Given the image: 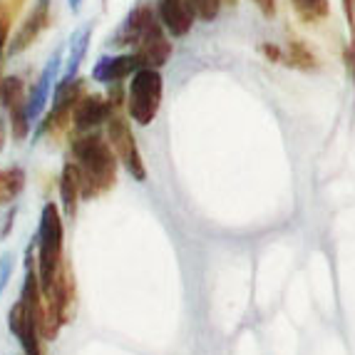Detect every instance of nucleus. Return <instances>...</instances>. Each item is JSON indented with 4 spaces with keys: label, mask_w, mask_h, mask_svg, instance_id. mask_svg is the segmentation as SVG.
Listing matches in <instances>:
<instances>
[{
    "label": "nucleus",
    "mask_w": 355,
    "mask_h": 355,
    "mask_svg": "<svg viewBox=\"0 0 355 355\" xmlns=\"http://www.w3.org/2000/svg\"><path fill=\"white\" fill-rule=\"evenodd\" d=\"M137 70H142V60L137 53H125V55H105L97 60V65L92 67V77L97 83H122L127 77H132Z\"/></svg>",
    "instance_id": "obj_9"
},
{
    "label": "nucleus",
    "mask_w": 355,
    "mask_h": 355,
    "mask_svg": "<svg viewBox=\"0 0 355 355\" xmlns=\"http://www.w3.org/2000/svg\"><path fill=\"white\" fill-rule=\"evenodd\" d=\"M60 263H62V221L58 207L45 204L37 229V276H40L42 296H50Z\"/></svg>",
    "instance_id": "obj_2"
},
{
    "label": "nucleus",
    "mask_w": 355,
    "mask_h": 355,
    "mask_svg": "<svg viewBox=\"0 0 355 355\" xmlns=\"http://www.w3.org/2000/svg\"><path fill=\"white\" fill-rule=\"evenodd\" d=\"M251 3H254L266 18H273V15H276V0H251Z\"/></svg>",
    "instance_id": "obj_24"
},
{
    "label": "nucleus",
    "mask_w": 355,
    "mask_h": 355,
    "mask_svg": "<svg viewBox=\"0 0 355 355\" xmlns=\"http://www.w3.org/2000/svg\"><path fill=\"white\" fill-rule=\"evenodd\" d=\"M75 164L83 177V196L95 199L110 191L117 179V154H112V144L105 142V137L87 135L72 142Z\"/></svg>",
    "instance_id": "obj_1"
},
{
    "label": "nucleus",
    "mask_w": 355,
    "mask_h": 355,
    "mask_svg": "<svg viewBox=\"0 0 355 355\" xmlns=\"http://www.w3.org/2000/svg\"><path fill=\"white\" fill-rule=\"evenodd\" d=\"M343 62H345V70H348L350 80L355 83V42H348L343 48Z\"/></svg>",
    "instance_id": "obj_23"
},
{
    "label": "nucleus",
    "mask_w": 355,
    "mask_h": 355,
    "mask_svg": "<svg viewBox=\"0 0 355 355\" xmlns=\"http://www.w3.org/2000/svg\"><path fill=\"white\" fill-rule=\"evenodd\" d=\"M60 62H62V53L58 50V53L48 60V65L42 67L40 77H37V83H35V89H33V95H30V100H28L30 122H35V119L45 112V105H48V97H50V87H53L55 77H58Z\"/></svg>",
    "instance_id": "obj_13"
},
{
    "label": "nucleus",
    "mask_w": 355,
    "mask_h": 355,
    "mask_svg": "<svg viewBox=\"0 0 355 355\" xmlns=\"http://www.w3.org/2000/svg\"><path fill=\"white\" fill-rule=\"evenodd\" d=\"M83 80H60L58 87H55V97H53V112L48 114V122H45V130L50 132H60L62 127L72 119L77 102L83 100Z\"/></svg>",
    "instance_id": "obj_6"
},
{
    "label": "nucleus",
    "mask_w": 355,
    "mask_h": 355,
    "mask_svg": "<svg viewBox=\"0 0 355 355\" xmlns=\"http://www.w3.org/2000/svg\"><path fill=\"white\" fill-rule=\"evenodd\" d=\"M67 3H70L72 12H80V8H83V0H67Z\"/></svg>",
    "instance_id": "obj_26"
},
{
    "label": "nucleus",
    "mask_w": 355,
    "mask_h": 355,
    "mask_svg": "<svg viewBox=\"0 0 355 355\" xmlns=\"http://www.w3.org/2000/svg\"><path fill=\"white\" fill-rule=\"evenodd\" d=\"M12 254H3L0 256V296H3V291H6L8 281L12 276Z\"/></svg>",
    "instance_id": "obj_22"
},
{
    "label": "nucleus",
    "mask_w": 355,
    "mask_h": 355,
    "mask_svg": "<svg viewBox=\"0 0 355 355\" xmlns=\"http://www.w3.org/2000/svg\"><path fill=\"white\" fill-rule=\"evenodd\" d=\"M6 147V122H3V114H0V152Z\"/></svg>",
    "instance_id": "obj_25"
},
{
    "label": "nucleus",
    "mask_w": 355,
    "mask_h": 355,
    "mask_svg": "<svg viewBox=\"0 0 355 355\" xmlns=\"http://www.w3.org/2000/svg\"><path fill=\"white\" fill-rule=\"evenodd\" d=\"M50 6L53 0H35L33 10L28 12V18L23 20V25L18 28V33L12 35V42L8 53L10 55H20L33 45V42L40 37V33L50 25Z\"/></svg>",
    "instance_id": "obj_7"
},
{
    "label": "nucleus",
    "mask_w": 355,
    "mask_h": 355,
    "mask_svg": "<svg viewBox=\"0 0 355 355\" xmlns=\"http://www.w3.org/2000/svg\"><path fill=\"white\" fill-rule=\"evenodd\" d=\"M25 187L23 169H0V204L12 202Z\"/></svg>",
    "instance_id": "obj_18"
},
{
    "label": "nucleus",
    "mask_w": 355,
    "mask_h": 355,
    "mask_svg": "<svg viewBox=\"0 0 355 355\" xmlns=\"http://www.w3.org/2000/svg\"><path fill=\"white\" fill-rule=\"evenodd\" d=\"M12 12H15V8H12L10 0H0V55H3V50H6V45H8Z\"/></svg>",
    "instance_id": "obj_20"
},
{
    "label": "nucleus",
    "mask_w": 355,
    "mask_h": 355,
    "mask_svg": "<svg viewBox=\"0 0 355 355\" xmlns=\"http://www.w3.org/2000/svg\"><path fill=\"white\" fill-rule=\"evenodd\" d=\"M259 53L263 55L268 62H276V65H284V60H286L284 48H281V45H276V42H261Z\"/></svg>",
    "instance_id": "obj_21"
},
{
    "label": "nucleus",
    "mask_w": 355,
    "mask_h": 355,
    "mask_svg": "<svg viewBox=\"0 0 355 355\" xmlns=\"http://www.w3.org/2000/svg\"><path fill=\"white\" fill-rule=\"evenodd\" d=\"M10 3H12V8H15V10H18V8H20V6H23L25 0H10Z\"/></svg>",
    "instance_id": "obj_27"
},
{
    "label": "nucleus",
    "mask_w": 355,
    "mask_h": 355,
    "mask_svg": "<svg viewBox=\"0 0 355 355\" xmlns=\"http://www.w3.org/2000/svg\"><path fill=\"white\" fill-rule=\"evenodd\" d=\"M162 92L164 80L157 67H142L132 75L130 89H127V110L137 125H152L162 107Z\"/></svg>",
    "instance_id": "obj_3"
},
{
    "label": "nucleus",
    "mask_w": 355,
    "mask_h": 355,
    "mask_svg": "<svg viewBox=\"0 0 355 355\" xmlns=\"http://www.w3.org/2000/svg\"><path fill=\"white\" fill-rule=\"evenodd\" d=\"M112 110H114L112 97L105 100L102 95H85L83 100L77 102L75 112H72L75 130L85 132V130H92V127L102 125V122H110V119H112Z\"/></svg>",
    "instance_id": "obj_10"
},
{
    "label": "nucleus",
    "mask_w": 355,
    "mask_h": 355,
    "mask_svg": "<svg viewBox=\"0 0 355 355\" xmlns=\"http://www.w3.org/2000/svg\"><path fill=\"white\" fill-rule=\"evenodd\" d=\"M194 10V15L204 23H211L216 15L221 12V6H224V0H187Z\"/></svg>",
    "instance_id": "obj_19"
},
{
    "label": "nucleus",
    "mask_w": 355,
    "mask_h": 355,
    "mask_svg": "<svg viewBox=\"0 0 355 355\" xmlns=\"http://www.w3.org/2000/svg\"><path fill=\"white\" fill-rule=\"evenodd\" d=\"M0 85H3V77H0Z\"/></svg>",
    "instance_id": "obj_29"
},
{
    "label": "nucleus",
    "mask_w": 355,
    "mask_h": 355,
    "mask_svg": "<svg viewBox=\"0 0 355 355\" xmlns=\"http://www.w3.org/2000/svg\"><path fill=\"white\" fill-rule=\"evenodd\" d=\"M291 6L303 25H320L331 15V0H291Z\"/></svg>",
    "instance_id": "obj_17"
},
{
    "label": "nucleus",
    "mask_w": 355,
    "mask_h": 355,
    "mask_svg": "<svg viewBox=\"0 0 355 355\" xmlns=\"http://www.w3.org/2000/svg\"><path fill=\"white\" fill-rule=\"evenodd\" d=\"M80 196H83V177H80V169H77L75 162H67L62 166V174H60V202H62V209L70 219L77 211Z\"/></svg>",
    "instance_id": "obj_14"
},
{
    "label": "nucleus",
    "mask_w": 355,
    "mask_h": 355,
    "mask_svg": "<svg viewBox=\"0 0 355 355\" xmlns=\"http://www.w3.org/2000/svg\"><path fill=\"white\" fill-rule=\"evenodd\" d=\"M236 3H239V0H224V6H231V8L236 6Z\"/></svg>",
    "instance_id": "obj_28"
},
{
    "label": "nucleus",
    "mask_w": 355,
    "mask_h": 355,
    "mask_svg": "<svg viewBox=\"0 0 355 355\" xmlns=\"http://www.w3.org/2000/svg\"><path fill=\"white\" fill-rule=\"evenodd\" d=\"M107 139L112 144L117 159L122 162L127 172L137 179V182H144L147 179V166H144L142 152L137 147V139L132 135V127L127 119L122 117H112L107 122Z\"/></svg>",
    "instance_id": "obj_4"
},
{
    "label": "nucleus",
    "mask_w": 355,
    "mask_h": 355,
    "mask_svg": "<svg viewBox=\"0 0 355 355\" xmlns=\"http://www.w3.org/2000/svg\"><path fill=\"white\" fill-rule=\"evenodd\" d=\"M157 15L172 37H184L196 20L187 0H157Z\"/></svg>",
    "instance_id": "obj_11"
},
{
    "label": "nucleus",
    "mask_w": 355,
    "mask_h": 355,
    "mask_svg": "<svg viewBox=\"0 0 355 355\" xmlns=\"http://www.w3.org/2000/svg\"><path fill=\"white\" fill-rule=\"evenodd\" d=\"M0 100L10 112V125H12V137L15 139H25L30 132V117H28V100H25V85L18 75L6 77L0 85Z\"/></svg>",
    "instance_id": "obj_5"
},
{
    "label": "nucleus",
    "mask_w": 355,
    "mask_h": 355,
    "mask_svg": "<svg viewBox=\"0 0 355 355\" xmlns=\"http://www.w3.org/2000/svg\"><path fill=\"white\" fill-rule=\"evenodd\" d=\"M284 55H286L284 65L296 67V70L311 72L320 67L318 55H315L313 50H311V45H308L306 40H301V37H288L284 45Z\"/></svg>",
    "instance_id": "obj_15"
},
{
    "label": "nucleus",
    "mask_w": 355,
    "mask_h": 355,
    "mask_svg": "<svg viewBox=\"0 0 355 355\" xmlns=\"http://www.w3.org/2000/svg\"><path fill=\"white\" fill-rule=\"evenodd\" d=\"M42 298H48V301L55 303L62 323H70L72 308H75V279H72V268L65 259L60 263V271H58V276H55L50 296H42Z\"/></svg>",
    "instance_id": "obj_12"
},
{
    "label": "nucleus",
    "mask_w": 355,
    "mask_h": 355,
    "mask_svg": "<svg viewBox=\"0 0 355 355\" xmlns=\"http://www.w3.org/2000/svg\"><path fill=\"white\" fill-rule=\"evenodd\" d=\"M157 18H159V15H157V10H154L149 3H139V6H135L130 12H127L125 23L119 25V30L114 33L112 45L114 48H127V45H130V48H137V42H139L142 33Z\"/></svg>",
    "instance_id": "obj_8"
},
{
    "label": "nucleus",
    "mask_w": 355,
    "mask_h": 355,
    "mask_svg": "<svg viewBox=\"0 0 355 355\" xmlns=\"http://www.w3.org/2000/svg\"><path fill=\"white\" fill-rule=\"evenodd\" d=\"M89 40H92V28H89V25H85V28H80L77 33H72V37H70V48H67L65 75H62V80H75L77 70H80V65H83V60H85V55H87Z\"/></svg>",
    "instance_id": "obj_16"
}]
</instances>
